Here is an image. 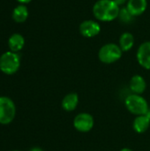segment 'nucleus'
Returning a JSON list of instances; mask_svg holds the SVG:
<instances>
[{
    "label": "nucleus",
    "mask_w": 150,
    "mask_h": 151,
    "mask_svg": "<svg viewBox=\"0 0 150 151\" xmlns=\"http://www.w3.org/2000/svg\"><path fill=\"white\" fill-rule=\"evenodd\" d=\"M120 7L113 0H98L93 6V14L97 20L109 22L118 17Z\"/></svg>",
    "instance_id": "nucleus-1"
},
{
    "label": "nucleus",
    "mask_w": 150,
    "mask_h": 151,
    "mask_svg": "<svg viewBox=\"0 0 150 151\" xmlns=\"http://www.w3.org/2000/svg\"><path fill=\"white\" fill-rule=\"evenodd\" d=\"M20 67V58L16 52L6 51L0 56V71L7 75L14 74Z\"/></svg>",
    "instance_id": "nucleus-2"
},
{
    "label": "nucleus",
    "mask_w": 150,
    "mask_h": 151,
    "mask_svg": "<svg viewBox=\"0 0 150 151\" xmlns=\"http://www.w3.org/2000/svg\"><path fill=\"white\" fill-rule=\"evenodd\" d=\"M123 51L116 43H107L101 47L98 52V58L103 64H113L122 57Z\"/></svg>",
    "instance_id": "nucleus-3"
},
{
    "label": "nucleus",
    "mask_w": 150,
    "mask_h": 151,
    "mask_svg": "<svg viewBox=\"0 0 150 151\" xmlns=\"http://www.w3.org/2000/svg\"><path fill=\"white\" fill-rule=\"evenodd\" d=\"M126 109L133 114L137 116L146 115L149 111V104L145 98L137 94L129 95L125 101Z\"/></svg>",
    "instance_id": "nucleus-4"
},
{
    "label": "nucleus",
    "mask_w": 150,
    "mask_h": 151,
    "mask_svg": "<svg viewBox=\"0 0 150 151\" xmlns=\"http://www.w3.org/2000/svg\"><path fill=\"white\" fill-rule=\"evenodd\" d=\"M16 115L14 102L7 96H0V124L9 125Z\"/></svg>",
    "instance_id": "nucleus-5"
},
{
    "label": "nucleus",
    "mask_w": 150,
    "mask_h": 151,
    "mask_svg": "<svg viewBox=\"0 0 150 151\" xmlns=\"http://www.w3.org/2000/svg\"><path fill=\"white\" fill-rule=\"evenodd\" d=\"M94 118L89 113L82 112L78 114L73 119L74 128L80 133H88L94 127Z\"/></svg>",
    "instance_id": "nucleus-6"
},
{
    "label": "nucleus",
    "mask_w": 150,
    "mask_h": 151,
    "mask_svg": "<svg viewBox=\"0 0 150 151\" xmlns=\"http://www.w3.org/2000/svg\"><path fill=\"white\" fill-rule=\"evenodd\" d=\"M79 31L83 37L93 38L98 35L99 33L101 32V26L95 20L87 19L80 24Z\"/></svg>",
    "instance_id": "nucleus-7"
},
{
    "label": "nucleus",
    "mask_w": 150,
    "mask_h": 151,
    "mask_svg": "<svg viewBox=\"0 0 150 151\" xmlns=\"http://www.w3.org/2000/svg\"><path fill=\"white\" fill-rule=\"evenodd\" d=\"M136 58L139 65L143 68L150 70V42L147 41L142 42L136 53Z\"/></svg>",
    "instance_id": "nucleus-8"
},
{
    "label": "nucleus",
    "mask_w": 150,
    "mask_h": 151,
    "mask_svg": "<svg viewBox=\"0 0 150 151\" xmlns=\"http://www.w3.org/2000/svg\"><path fill=\"white\" fill-rule=\"evenodd\" d=\"M126 7L133 17L141 16L147 10L148 1L147 0H128Z\"/></svg>",
    "instance_id": "nucleus-9"
},
{
    "label": "nucleus",
    "mask_w": 150,
    "mask_h": 151,
    "mask_svg": "<svg viewBox=\"0 0 150 151\" xmlns=\"http://www.w3.org/2000/svg\"><path fill=\"white\" fill-rule=\"evenodd\" d=\"M147 88V83L144 78L141 75H133L130 81V88L131 90L137 95L142 94Z\"/></svg>",
    "instance_id": "nucleus-10"
},
{
    "label": "nucleus",
    "mask_w": 150,
    "mask_h": 151,
    "mask_svg": "<svg viewBox=\"0 0 150 151\" xmlns=\"http://www.w3.org/2000/svg\"><path fill=\"white\" fill-rule=\"evenodd\" d=\"M79 104V96L74 93L67 94L62 100V108L66 111H72L76 109Z\"/></svg>",
    "instance_id": "nucleus-11"
},
{
    "label": "nucleus",
    "mask_w": 150,
    "mask_h": 151,
    "mask_svg": "<svg viewBox=\"0 0 150 151\" xmlns=\"http://www.w3.org/2000/svg\"><path fill=\"white\" fill-rule=\"evenodd\" d=\"M25 45V38L20 34H13L8 40V46L11 51L19 52L23 49Z\"/></svg>",
    "instance_id": "nucleus-12"
},
{
    "label": "nucleus",
    "mask_w": 150,
    "mask_h": 151,
    "mask_svg": "<svg viewBox=\"0 0 150 151\" xmlns=\"http://www.w3.org/2000/svg\"><path fill=\"white\" fill-rule=\"evenodd\" d=\"M150 126V119L146 115L137 116L135 119L133 120V129L138 134H143L145 133Z\"/></svg>",
    "instance_id": "nucleus-13"
},
{
    "label": "nucleus",
    "mask_w": 150,
    "mask_h": 151,
    "mask_svg": "<svg viewBox=\"0 0 150 151\" xmlns=\"http://www.w3.org/2000/svg\"><path fill=\"white\" fill-rule=\"evenodd\" d=\"M28 9L25 4H19L12 11V19L17 23H23L28 18Z\"/></svg>",
    "instance_id": "nucleus-14"
},
{
    "label": "nucleus",
    "mask_w": 150,
    "mask_h": 151,
    "mask_svg": "<svg viewBox=\"0 0 150 151\" xmlns=\"http://www.w3.org/2000/svg\"><path fill=\"white\" fill-rule=\"evenodd\" d=\"M119 47L123 52L129 51L134 45V36L129 32L123 33L119 37Z\"/></svg>",
    "instance_id": "nucleus-15"
},
{
    "label": "nucleus",
    "mask_w": 150,
    "mask_h": 151,
    "mask_svg": "<svg viewBox=\"0 0 150 151\" xmlns=\"http://www.w3.org/2000/svg\"><path fill=\"white\" fill-rule=\"evenodd\" d=\"M118 18L120 19L121 22L126 23V24L131 23L133 20V19H134V17L130 13V12L127 10L126 7L120 8V11H119V13H118Z\"/></svg>",
    "instance_id": "nucleus-16"
},
{
    "label": "nucleus",
    "mask_w": 150,
    "mask_h": 151,
    "mask_svg": "<svg viewBox=\"0 0 150 151\" xmlns=\"http://www.w3.org/2000/svg\"><path fill=\"white\" fill-rule=\"evenodd\" d=\"M119 7L121 6V5H123L124 4H126V3H127L128 2V0H113Z\"/></svg>",
    "instance_id": "nucleus-17"
},
{
    "label": "nucleus",
    "mask_w": 150,
    "mask_h": 151,
    "mask_svg": "<svg viewBox=\"0 0 150 151\" xmlns=\"http://www.w3.org/2000/svg\"><path fill=\"white\" fill-rule=\"evenodd\" d=\"M18 2H19L21 4H28V3H30L32 0H17Z\"/></svg>",
    "instance_id": "nucleus-18"
},
{
    "label": "nucleus",
    "mask_w": 150,
    "mask_h": 151,
    "mask_svg": "<svg viewBox=\"0 0 150 151\" xmlns=\"http://www.w3.org/2000/svg\"><path fill=\"white\" fill-rule=\"evenodd\" d=\"M29 151H43V150H42V149H41V148H39V147H34V148L30 149V150Z\"/></svg>",
    "instance_id": "nucleus-19"
},
{
    "label": "nucleus",
    "mask_w": 150,
    "mask_h": 151,
    "mask_svg": "<svg viewBox=\"0 0 150 151\" xmlns=\"http://www.w3.org/2000/svg\"><path fill=\"white\" fill-rule=\"evenodd\" d=\"M120 151H133L131 149H128V148H124V149H122Z\"/></svg>",
    "instance_id": "nucleus-20"
},
{
    "label": "nucleus",
    "mask_w": 150,
    "mask_h": 151,
    "mask_svg": "<svg viewBox=\"0 0 150 151\" xmlns=\"http://www.w3.org/2000/svg\"><path fill=\"white\" fill-rule=\"evenodd\" d=\"M146 116H147V117H148V118H149V119H150V110H149V111L147 112Z\"/></svg>",
    "instance_id": "nucleus-21"
},
{
    "label": "nucleus",
    "mask_w": 150,
    "mask_h": 151,
    "mask_svg": "<svg viewBox=\"0 0 150 151\" xmlns=\"http://www.w3.org/2000/svg\"><path fill=\"white\" fill-rule=\"evenodd\" d=\"M12 151H20V150H12Z\"/></svg>",
    "instance_id": "nucleus-22"
}]
</instances>
